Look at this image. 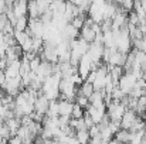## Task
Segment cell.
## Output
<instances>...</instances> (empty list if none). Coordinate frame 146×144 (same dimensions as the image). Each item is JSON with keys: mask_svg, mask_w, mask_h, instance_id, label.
I'll use <instances>...</instances> for the list:
<instances>
[{"mask_svg": "<svg viewBox=\"0 0 146 144\" xmlns=\"http://www.w3.org/2000/svg\"><path fill=\"white\" fill-rule=\"evenodd\" d=\"M126 110L128 109L121 102H116V100H112L106 106V114L111 119V122H121L122 117H123V114L126 113Z\"/></svg>", "mask_w": 146, "mask_h": 144, "instance_id": "1", "label": "cell"}, {"mask_svg": "<svg viewBox=\"0 0 146 144\" xmlns=\"http://www.w3.org/2000/svg\"><path fill=\"white\" fill-rule=\"evenodd\" d=\"M136 84H138V79H136L132 74H125V75L121 78L118 86H119V89H121L125 95L128 96L135 88H136Z\"/></svg>", "mask_w": 146, "mask_h": 144, "instance_id": "2", "label": "cell"}, {"mask_svg": "<svg viewBox=\"0 0 146 144\" xmlns=\"http://www.w3.org/2000/svg\"><path fill=\"white\" fill-rule=\"evenodd\" d=\"M77 69H78V75H80V76L82 78V81L85 82L87 78H88V75L92 72V61H91V58L88 57V54L81 58L80 65H78Z\"/></svg>", "mask_w": 146, "mask_h": 144, "instance_id": "3", "label": "cell"}, {"mask_svg": "<svg viewBox=\"0 0 146 144\" xmlns=\"http://www.w3.org/2000/svg\"><path fill=\"white\" fill-rule=\"evenodd\" d=\"M13 11H14V16L17 18H20V17H29V1H26V0H17V1H14Z\"/></svg>", "mask_w": 146, "mask_h": 144, "instance_id": "4", "label": "cell"}, {"mask_svg": "<svg viewBox=\"0 0 146 144\" xmlns=\"http://www.w3.org/2000/svg\"><path fill=\"white\" fill-rule=\"evenodd\" d=\"M136 119H138V114L133 110H126V113L123 114V117L121 120V129L131 132V129H132V126H133Z\"/></svg>", "mask_w": 146, "mask_h": 144, "instance_id": "5", "label": "cell"}, {"mask_svg": "<svg viewBox=\"0 0 146 144\" xmlns=\"http://www.w3.org/2000/svg\"><path fill=\"white\" fill-rule=\"evenodd\" d=\"M20 66H21V59H17V61L10 62L9 66L6 68V71H4L6 78L7 79H13V78L20 76Z\"/></svg>", "mask_w": 146, "mask_h": 144, "instance_id": "6", "label": "cell"}, {"mask_svg": "<svg viewBox=\"0 0 146 144\" xmlns=\"http://www.w3.org/2000/svg\"><path fill=\"white\" fill-rule=\"evenodd\" d=\"M48 106H50V100L43 95V93L38 96V97L36 99V102H34V109H36V112L43 113V114H46V113H47Z\"/></svg>", "mask_w": 146, "mask_h": 144, "instance_id": "7", "label": "cell"}, {"mask_svg": "<svg viewBox=\"0 0 146 144\" xmlns=\"http://www.w3.org/2000/svg\"><path fill=\"white\" fill-rule=\"evenodd\" d=\"M81 37L80 38H82L84 41H87L88 44H92L94 41H95V37H97V34L94 33V30H92V27H88V26H84L82 27V30H81V34H80Z\"/></svg>", "mask_w": 146, "mask_h": 144, "instance_id": "8", "label": "cell"}, {"mask_svg": "<svg viewBox=\"0 0 146 144\" xmlns=\"http://www.w3.org/2000/svg\"><path fill=\"white\" fill-rule=\"evenodd\" d=\"M113 139H115L119 144H129L131 143V140H132V133H131L129 130H123V129H121V130L113 136Z\"/></svg>", "mask_w": 146, "mask_h": 144, "instance_id": "9", "label": "cell"}, {"mask_svg": "<svg viewBox=\"0 0 146 144\" xmlns=\"http://www.w3.org/2000/svg\"><path fill=\"white\" fill-rule=\"evenodd\" d=\"M90 105L92 107H101L105 105V99H104V92L102 91H95L92 96L90 97Z\"/></svg>", "mask_w": 146, "mask_h": 144, "instance_id": "10", "label": "cell"}, {"mask_svg": "<svg viewBox=\"0 0 146 144\" xmlns=\"http://www.w3.org/2000/svg\"><path fill=\"white\" fill-rule=\"evenodd\" d=\"M72 109H74V103L72 102H68V100H61L60 102V116L71 117Z\"/></svg>", "mask_w": 146, "mask_h": 144, "instance_id": "11", "label": "cell"}, {"mask_svg": "<svg viewBox=\"0 0 146 144\" xmlns=\"http://www.w3.org/2000/svg\"><path fill=\"white\" fill-rule=\"evenodd\" d=\"M95 92V89H94V85L92 84H90V82H84L80 88H78V96H85V97H91L92 93Z\"/></svg>", "mask_w": 146, "mask_h": 144, "instance_id": "12", "label": "cell"}, {"mask_svg": "<svg viewBox=\"0 0 146 144\" xmlns=\"http://www.w3.org/2000/svg\"><path fill=\"white\" fill-rule=\"evenodd\" d=\"M47 117H60V100H51L50 102V106H48V110L46 113Z\"/></svg>", "mask_w": 146, "mask_h": 144, "instance_id": "13", "label": "cell"}, {"mask_svg": "<svg viewBox=\"0 0 146 144\" xmlns=\"http://www.w3.org/2000/svg\"><path fill=\"white\" fill-rule=\"evenodd\" d=\"M6 126L9 127V130H10V133H11V137H13V136H16V134H17L19 129L21 127V122H20V119L13 117V119L6 120Z\"/></svg>", "mask_w": 146, "mask_h": 144, "instance_id": "14", "label": "cell"}, {"mask_svg": "<svg viewBox=\"0 0 146 144\" xmlns=\"http://www.w3.org/2000/svg\"><path fill=\"white\" fill-rule=\"evenodd\" d=\"M27 28H29V17H20V18H17V21L14 24L16 33H24Z\"/></svg>", "mask_w": 146, "mask_h": 144, "instance_id": "15", "label": "cell"}, {"mask_svg": "<svg viewBox=\"0 0 146 144\" xmlns=\"http://www.w3.org/2000/svg\"><path fill=\"white\" fill-rule=\"evenodd\" d=\"M75 137L78 139V141H80L81 144H90V141H91V136H90L88 129H84V130L77 132Z\"/></svg>", "mask_w": 146, "mask_h": 144, "instance_id": "16", "label": "cell"}, {"mask_svg": "<svg viewBox=\"0 0 146 144\" xmlns=\"http://www.w3.org/2000/svg\"><path fill=\"white\" fill-rule=\"evenodd\" d=\"M133 66H139V68H145L146 66V52L143 51H138L135 55V65Z\"/></svg>", "mask_w": 146, "mask_h": 144, "instance_id": "17", "label": "cell"}, {"mask_svg": "<svg viewBox=\"0 0 146 144\" xmlns=\"http://www.w3.org/2000/svg\"><path fill=\"white\" fill-rule=\"evenodd\" d=\"M29 18H40L37 1H29Z\"/></svg>", "mask_w": 146, "mask_h": 144, "instance_id": "18", "label": "cell"}, {"mask_svg": "<svg viewBox=\"0 0 146 144\" xmlns=\"http://www.w3.org/2000/svg\"><path fill=\"white\" fill-rule=\"evenodd\" d=\"M84 114H85V109H82L81 106H78L77 103H74L71 119H84Z\"/></svg>", "mask_w": 146, "mask_h": 144, "instance_id": "19", "label": "cell"}, {"mask_svg": "<svg viewBox=\"0 0 146 144\" xmlns=\"http://www.w3.org/2000/svg\"><path fill=\"white\" fill-rule=\"evenodd\" d=\"M111 96H112V100H116V102H122V99L125 97V93L119 89V86H115V89L112 91V93H111Z\"/></svg>", "mask_w": 146, "mask_h": 144, "instance_id": "20", "label": "cell"}, {"mask_svg": "<svg viewBox=\"0 0 146 144\" xmlns=\"http://www.w3.org/2000/svg\"><path fill=\"white\" fill-rule=\"evenodd\" d=\"M75 103H77L78 106H81L82 109H85V110L90 107V99H88V97H85V96H77Z\"/></svg>", "mask_w": 146, "mask_h": 144, "instance_id": "21", "label": "cell"}, {"mask_svg": "<svg viewBox=\"0 0 146 144\" xmlns=\"http://www.w3.org/2000/svg\"><path fill=\"white\" fill-rule=\"evenodd\" d=\"M41 62H43V59L40 57H36L34 59H31L30 61V69H31V72H37L38 68H40V65H41Z\"/></svg>", "mask_w": 146, "mask_h": 144, "instance_id": "22", "label": "cell"}, {"mask_svg": "<svg viewBox=\"0 0 146 144\" xmlns=\"http://www.w3.org/2000/svg\"><path fill=\"white\" fill-rule=\"evenodd\" d=\"M7 66H9V61H7V58H6V57H4V58H0V69L4 72Z\"/></svg>", "mask_w": 146, "mask_h": 144, "instance_id": "23", "label": "cell"}, {"mask_svg": "<svg viewBox=\"0 0 146 144\" xmlns=\"http://www.w3.org/2000/svg\"><path fill=\"white\" fill-rule=\"evenodd\" d=\"M9 144H23V140L17 136H13V137L9 139Z\"/></svg>", "mask_w": 146, "mask_h": 144, "instance_id": "24", "label": "cell"}, {"mask_svg": "<svg viewBox=\"0 0 146 144\" xmlns=\"http://www.w3.org/2000/svg\"><path fill=\"white\" fill-rule=\"evenodd\" d=\"M1 13H6V1L4 0H0V14Z\"/></svg>", "mask_w": 146, "mask_h": 144, "instance_id": "25", "label": "cell"}, {"mask_svg": "<svg viewBox=\"0 0 146 144\" xmlns=\"http://www.w3.org/2000/svg\"><path fill=\"white\" fill-rule=\"evenodd\" d=\"M4 124H6V120H4V119H3V117L0 116V127H3Z\"/></svg>", "mask_w": 146, "mask_h": 144, "instance_id": "26", "label": "cell"}, {"mask_svg": "<svg viewBox=\"0 0 146 144\" xmlns=\"http://www.w3.org/2000/svg\"><path fill=\"white\" fill-rule=\"evenodd\" d=\"M141 3H142V7H143V10H145V13H146V0L141 1Z\"/></svg>", "mask_w": 146, "mask_h": 144, "instance_id": "27", "label": "cell"}, {"mask_svg": "<svg viewBox=\"0 0 146 144\" xmlns=\"http://www.w3.org/2000/svg\"><path fill=\"white\" fill-rule=\"evenodd\" d=\"M141 144H146V136L142 139V141H141Z\"/></svg>", "mask_w": 146, "mask_h": 144, "instance_id": "28", "label": "cell"}, {"mask_svg": "<svg viewBox=\"0 0 146 144\" xmlns=\"http://www.w3.org/2000/svg\"><path fill=\"white\" fill-rule=\"evenodd\" d=\"M145 122H146V114H145Z\"/></svg>", "mask_w": 146, "mask_h": 144, "instance_id": "29", "label": "cell"}]
</instances>
